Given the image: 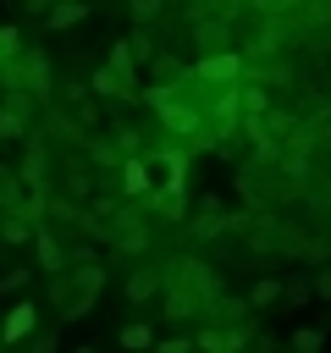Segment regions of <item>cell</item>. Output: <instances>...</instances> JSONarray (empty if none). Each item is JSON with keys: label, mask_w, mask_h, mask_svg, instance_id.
Instances as JSON below:
<instances>
[{"label": "cell", "mask_w": 331, "mask_h": 353, "mask_svg": "<svg viewBox=\"0 0 331 353\" xmlns=\"http://www.w3.org/2000/svg\"><path fill=\"white\" fill-rule=\"evenodd\" d=\"M154 353H193V336H166L154 342Z\"/></svg>", "instance_id": "obj_25"}, {"label": "cell", "mask_w": 331, "mask_h": 353, "mask_svg": "<svg viewBox=\"0 0 331 353\" xmlns=\"http://www.w3.org/2000/svg\"><path fill=\"white\" fill-rule=\"evenodd\" d=\"M248 336H254V325H199L193 347H204V353H243Z\"/></svg>", "instance_id": "obj_7"}, {"label": "cell", "mask_w": 331, "mask_h": 353, "mask_svg": "<svg viewBox=\"0 0 331 353\" xmlns=\"http://www.w3.org/2000/svg\"><path fill=\"white\" fill-rule=\"evenodd\" d=\"M105 66H110V72H116L121 83L143 88V77H138V61H132V44H127V39H116V44H110V61H105Z\"/></svg>", "instance_id": "obj_14"}, {"label": "cell", "mask_w": 331, "mask_h": 353, "mask_svg": "<svg viewBox=\"0 0 331 353\" xmlns=\"http://www.w3.org/2000/svg\"><path fill=\"white\" fill-rule=\"evenodd\" d=\"M143 105L160 116V127L182 143H210V121H204V105L193 94H177V88H143Z\"/></svg>", "instance_id": "obj_3"}, {"label": "cell", "mask_w": 331, "mask_h": 353, "mask_svg": "<svg viewBox=\"0 0 331 353\" xmlns=\"http://www.w3.org/2000/svg\"><path fill=\"white\" fill-rule=\"evenodd\" d=\"M193 44H199L204 55H226V50H232V22L199 17V22H193Z\"/></svg>", "instance_id": "obj_9"}, {"label": "cell", "mask_w": 331, "mask_h": 353, "mask_svg": "<svg viewBox=\"0 0 331 353\" xmlns=\"http://www.w3.org/2000/svg\"><path fill=\"white\" fill-rule=\"evenodd\" d=\"M33 237H39V226H33V215H28V210L0 215V243H6V248H22V243H33Z\"/></svg>", "instance_id": "obj_12"}, {"label": "cell", "mask_w": 331, "mask_h": 353, "mask_svg": "<svg viewBox=\"0 0 331 353\" xmlns=\"http://www.w3.org/2000/svg\"><path fill=\"white\" fill-rule=\"evenodd\" d=\"M72 353H94V347H72Z\"/></svg>", "instance_id": "obj_28"}, {"label": "cell", "mask_w": 331, "mask_h": 353, "mask_svg": "<svg viewBox=\"0 0 331 353\" xmlns=\"http://www.w3.org/2000/svg\"><path fill=\"white\" fill-rule=\"evenodd\" d=\"M22 50H28V44H22V33H17L11 22H0V66H6V61H17Z\"/></svg>", "instance_id": "obj_21"}, {"label": "cell", "mask_w": 331, "mask_h": 353, "mask_svg": "<svg viewBox=\"0 0 331 353\" xmlns=\"http://www.w3.org/2000/svg\"><path fill=\"white\" fill-rule=\"evenodd\" d=\"M149 66H154V88H182V83H188V72H193L188 61H177V55H166V50H160Z\"/></svg>", "instance_id": "obj_13"}, {"label": "cell", "mask_w": 331, "mask_h": 353, "mask_svg": "<svg viewBox=\"0 0 331 353\" xmlns=\"http://www.w3.org/2000/svg\"><path fill=\"white\" fill-rule=\"evenodd\" d=\"M83 17H88V0H61V6L44 17V28H50V33H66V28H77Z\"/></svg>", "instance_id": "obj_15"}, {"label": "cell", "mask_w": 331, "mask_h": 353, "mask_svg": "<svg viewBox=\"0 0 331 353\" xmlns=\"http://www.w3.org/2000/svg\"><path fill=\"white\" fill-rule=\"evenodd\" d=\"M314 292H320V298H331V270H314Z\"/></svg>", "instance_id": "obj_27"}, {"label": "cell", "mask_w": 331, "mask_h": 353, "mask_svg": "<svg viewBox=\"0 0 331 353\" xmlns=\"http://www.w3.org/2000/svg\"><path fill=\"white\" fill-rule=\"evenodd\" d=\"M116 342H121V347H127V353H149V347H154V331H149V325H143V320H127V325H121V336H116Z\"/></svg>", "instance_id": "obj_17"}, {"label": "cell", "mask_w": 331, "mask_h": 353, "mask_svg": "<svg viewBox=\"0 0 331 353\" xmlns=\"http://www.w3.org/2000/svg\"><path fill=\"white\" fill-rule=\"evenodd\" d=\"M17 353H55V331H33V336H28Z\"/></svg>", "instance_id": "obj_24"}, {"label": "cell", "mask_w": 331, "mask_h": 353, "mask_svg": "<svg viewBox=\"0 0 331 353\" xmlns=\"http://www.w3.org/2000/svg\"><path fill=\"white\" fill-rule=\"evenodd\" d=\"M320 347H325V331L320 325H298L292 331V353H320Z\"/></svg>", "instance_id": "obj_20"}, {"label": "cell", "mask_w": 331, "mask_h": 353, "mask_svg": "<svg viewBox=\"0 0 331 353\" xmlns=\"http://www.w3.org/2000/svg\"><path fill=\"white\" fill-rule=\"evenodd\" d=\"M243 72H248V61H243V50H226V55H199L193 61V72H188V83H199V88H237L243 83Z\"/></svg>", "instance_id": "obj_5"}, {"label": "cell", "mask_w": 331, "mask_h": 353, "mask_svg": "<svg viewBox=\"0 0 331 353\" xmlns=\"http://www.w3.org/2000/svg\"><path fill=\"white\" fill-rule=\"evenodd\" d=\"M0 88H6V94H33V99L44 105V99H50V88H55L50 55H44V50H22L17 61H6V66H0Z\"/></svg>", "instance_id": "obj_4"}, {"label": "cell", "mask_w": 331, "mask_h": 353, "mask_svg": "<svg viewBox=\"0 0 331 353\" xmlns=\"http://www.w3.org/2000/svg\"><path fill=\"white\" fill-rule=\"evenodd\" d=\"M166 6H171V0H127V11H132V22H138V28L160 22V17H166Z\"/></svg>", "instance_id": "obj_19"}, {"label": "cell", "mask_w": 331, "mask_h": 353, "mask_svg": "<svg viewBox=\"0 0 331 353\" xmlns=\"http://www.w3.org/2000/svg\"><path fill=\"white\" fill-rule=\"evenodd\" d=\"M287 292V281H276V276H259L254 287H248V309H265V303H276Z\"/></svg>", "instance_id": "obj_18"}, {"label": "cell", "mask_w": 331, "mask_h": 353, "mask_svg": "<svg viewBox=\"0 0 331 353\" xmlns=\"http://www.w3.org/2000/svg\"><path fill=\"white\" fill-rule=\"evenodd\" d=\"M28 276H33L28 265H11V270L0 276V292H22V287H28Z\"/></svg>", "instance_id": "obj_23"}, {"label": "cell", "mask_w": 331, "mask_h": 353, "mask_svg": "<svg viewBox=\"0 0 331 353\" xmlns=\"http://www.w3.org/2000/svg\"><path fill=\"white\" fill-rule=\"evenodd\" d=\"M149 193H154L149 154H127V160H121V199H149Z\"/></svg>", "instance_id": "obj_8"}, {"label": "cell", "mask_w": 331, "mask_h": 353, "mask_svg": "<svg viewBox=\"0 0 331 353\" xmlns=\"http://www.w3.org/2000/svg\"><path fill=\"white\" fill-rule=\"evenodd\" d=\"M33 254H39V265H44V276H61L72 259H66V248H61V237H55V226H39V237H33Z\"/></svg>", "instance_id": "obj_10"}, {"label": "cell", "mask_w": 331, "mask_h": 353, "mask_svg": "<svg viewBox=\"0 0 331 353\" xmlns=\"http://www.w3.org/2000/svg\"><path fill=\"white\" fill-rule=\"evenodd\" d=\"M55 6H61V0H22V11H28V17H39V22H44Z\"/></svg>", "instance_id": "obj_26"}, {"label": "cell", "mask_w": 331, "mask_h": 353, "mask_svg": "<svg viewBox=\"0 0 331 353\" xmlns=\"http://www.w3.org/2000/svg\"><path fill=\"white\" fill-rule=\"evenodd\" d=\"M0 248H6V243H0Z\"/></svg>", "instance_id": "obj_29"}, {"label": "cell", "mask_w": 331, "mask_h": 353, "mask_svg": "<svg viewBox=\"0 0 331 353\" xmlns=\"http://www.w3.org/2000/svg\"><path fill=\"white\" fill-rule=\"evenodd\" d=\"M99 287H105V270L88 254L77 265H66L61 276H50V309H55V320H83L88 303L99 298Z\"/></svg>", "instance_id": "obj_2"}, {"label": "cell", "mask_w": 331, "mask_h": 353, "mask_svg": "<svg viewBox=\"0 0 331 353\" xmlns=\"http://www.w3.org/2000/svg\"><path fill=\"white\" fill-rule=\"evenodd\" d=\"M33 331H39V303H28V298H22V303H11V309H6V320H0V347H22Z\"/></svg>", "instance_id": "obj_6"}, {"label": "cell", "mask_w": 331, "mask_h": 353, "mask_svg": "<svg viewBox=\"0 0 331 353\" xmlns=\"http://www.w3.org/2000/svg\"><path fill=\"white\" fill-rule=\"evenodd\" d=\"M121 292H127V303H149V298L160 292V276H154V270H132Z\"/></svg>", "instance_id": "obj_16"}, {"label": "cell", "mask_w": 331, "mask_h": 353, "mask_svg": "<svg viewBox=\"0 0 331 353\" xmlns=\"http://www.w3.org/2000/svg\"><path fill=\"white\" fill-rule=\"evenodd\" d=\"M160 292H166V314H171V320H193V314H204V309L226 292V281H221L215 265H204L199 254H177V259H166V270H160Z\"/></svg>", "instance_id": "obj_1"}, {"label": "cell", "mask_w": 331, "mask_h": 353, "mask_svg": "<svg viewBox=\"0 0 331 353\" xmlns=\"http://www.w3.org/2000/svg\"><path fill=\"white\" fill-rule=\"evenodd\" d=\"M88 88H94V94H105V99H127V105H138V99H143V88H132V83H121V77H116L110 66H99V72L88 77Z\"/></svg>", "instance_id": "obj_11"}, {"label": "cell", "mask_w": 331, "mask_h": 353, "mask_svg": "<svg viewBox=\"0 0 331 353\" xmlns=\"http://www.w3.org/2000/svg\"><path fill=\"white\" fill-rule=\"evenodd\" d=\"M127 44H132V61H138V66H143V61H154V55H160V50H154V39H149V33H143V28H132V39H127Z\"/></svg>", "instance_id": "obj_22"}]
</instances>
